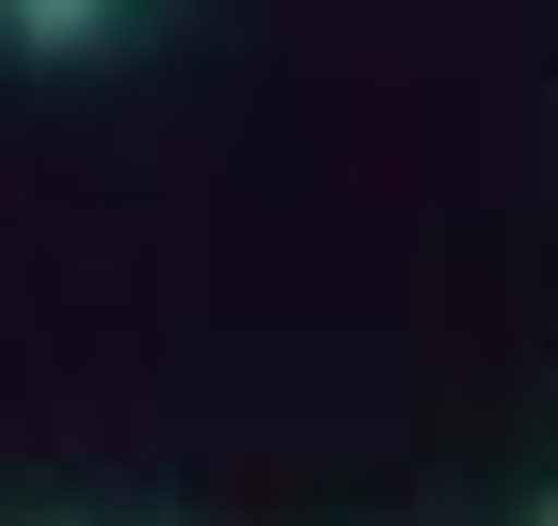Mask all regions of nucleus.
I'll list each match as a JSON object with an SVG mask.
<instances>
[{
	"label": "nucleus",
	"instance_id": "obj_2",
	"mask_svg": "<svg viewBox=\"0 0 558 526\" xmlns=\"http://www.w3.org/2000/svg\"><path fill=\"white\" fill-rule=\"evenodd\" d=\"M543 526H558V511H543Z\"/></svg>",
	"mask_w": 558,
	"mask_h": 526
},
{
	"label": "nucleus",
	"instance_id": "obj_1",
	"mask_svg": "<svg viewBox=\"0 0 558 526\" xmlns=\"http://www.w3.org/2000/svg\"><path fill=\"white\" fill-rule=\"evenodd\" d=\"M96 16H112V0H0V33H16V48H81Z\"/></svg>",
	"mask_w": 558,
	"mask_h": 526
}]
</instances>
